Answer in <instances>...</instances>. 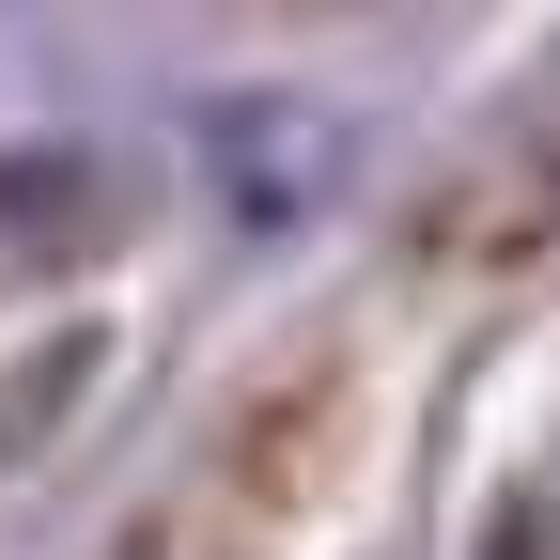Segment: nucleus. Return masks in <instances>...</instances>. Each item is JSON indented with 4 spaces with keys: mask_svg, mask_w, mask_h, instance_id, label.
Listing matches in <instances>:
<instances>
[{
    "mask_svg": "<svg viewBox=\"0 0 560 560\" xmlns=\"http://www.w3.org/2000/svg\"><path fill=\"white\" fill-rule=\"evenodd\" d=\"M94 359H109L94 327H62V342H32V359H16V389H0V482L62 436V389H94Z\"/></svg>",
    "mask_w": 560,
    "mask_h": 560,
    "instance_id": "1",
    "label": "nucleus"
}]
</instances>
